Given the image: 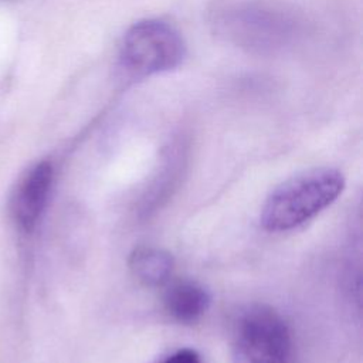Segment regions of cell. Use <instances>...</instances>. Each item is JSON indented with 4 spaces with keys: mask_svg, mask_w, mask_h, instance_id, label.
<instances>
[{
    "mask_svg": "<svg viewBox=\"0 0 363 363\" xmlns=\"http://www.w3.org/2000/svg\"><path fill=\"white\" fill-rule=\"evenodd\" d=\"M343 187L345 179L336 169L320 167L296 174L267 197L261 223L269 231L292 230L332 204Z\"/></svg>",
    "mask_w": 363,
    "mask_h": 363,
    "instance_id": "obj_1",
    "label": "cell"
},
{
    "mask_svg": "<svg viewBox=\"0 0 363 363\" xmlns=\"http://www.w3.org/2000/svg\"><path fill=\"white\" fill-rule=\"evenodd\" d=\"M184 57L180 34L159 20L136 23L119 50V69L129 79H142L177 67Z\"/></svg>",
    "mask_w": 363,
    "mask_h": 363,
    "instance_id": "obj_2",
    "label": "cell"
},
{
    "mask_svg": "<svg viewBox=\"0 0 363 363\" xmlns=\"http://www.w3.org/2000/svg\"><path fill=\"white\" fill-rule=\"evenodd\" d=\"M233 359L234 363H294L285 320L267 306L248 309L237 326Z\"/></svg>",
    "mask_w": 363,
    "mask_h": 363,
    "instance_id": "obj_3",
    "label": "cell"
},
{
    "mask_svg": "<svg viewBox=\"0 0 363 363\" xmlns=\"http://www.w3.org/2000/svg\"><path fill=\"white\" fill-rule=\"evenodd\" d=\"M52 184V166L48 162L35 164L18 187L14 213L18 224L31 231L41 217Z\"/></svg>",
    "mask_w": 363,
    "mask_h": 363,
    "instance_id": "obj_4",
    "label": "cell"
},
{
    "mask_svg": "<svg viewBox=\"0 0 363 363\" xmlns=\"http://www.w3.org/2000/svg\"><path fill=\"white\" fill-rule=\"evenodd\" d=\"M210 296L207 291L193 281H177L164 294L167 312L180 322L197 320L208 308Z\"/></svg>",
    "mask_w": 363,
    "mask_h": 363,
    "instance_id": "obj_5",
    "label": "cell"
},
{
    "mask_svg": "<svg viewBox=\"0 0 363 363\" xmlns=\"http://www.w3.org/2000/svg\"><path fill=\"white\" fill-rule=\"evenodd\" d=\"M133 275L146 285L164 284L173 268V258L169 252L155 247H138L129 258Z\"/></svg>",
    "mask_w": 363,
    "mask_h": 363,
    "instance_id": "obj_6",
    "label": "cell"
},
{
    "mask_svg": "<svg viewBox=\"0 0 363 363\" xmlns=\"http://www.w3.org/2000/svg\"><path fill=\"white\" fill-rule=\"evenodd\" d=\"M160 363H200V357L191 349H182V350H177L176 353L167 356Z\"/></svg>",
    "mask_w": 363,
    "mask_h": 363,
    "instance_id": "obj_7",
    "label": "cell"
}]
</instances>
